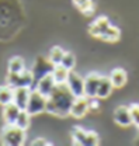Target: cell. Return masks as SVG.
<instances>
[{"mask_svg":"<svg viewBox=\"0 0 139 146\" xmlns=\"http://www.w3.org/2000/svg\"><path fill=\"white\" fill-rule=\"evenodd\" d=\"M74 96L72 94L66 83L56 84L52 93L47 97V110L49 114L56 117H68L70 115V107L74 101Z\"/></svg>","mask_w":139,"mask_h":146,"instance_id":"6da1fadb","label":"cell"},{"mask_svg":"<svg viewBox=\"0 0 139 146\" xmlns=\"http://www.w3.org/2000/svg\"><path fill=\"white\" fill-rule=\"evenodd\" d=\"M1 143L7 146H20L25 142V131L16 124H6L1 131Z\"/></svg>","mask_w":139,"mask_h":146,"instance_id":"7a4b0ae2","label":"cell"},{"mask_svg":"<svg viewBox=\"0 0 139 146\" xmlns=\"http://www.w3.org/2000/svg\"><path fill=\"white\" fill-rule=\"evenodd\" d=\"M7 84H10L13 89L16 87H30L31 90L34 89V76L31 70L24 69L20 73H9L7 76Z\"/></svg>","mask_w":139,"mask_h":146,"instance_id":"3957f363","label":"cell"},{"mask_svg":"<svg viewBox=\"0 0 139 146\" xmlns=\"http://www.w3.org/2000/svg\"><path fill=\"white\" fill-rule=\"evenodd\" d=\"M72 139H73V143H76V145L94 146L98 145V142H100L98 135L94 131H86L80 127H74L72 129Z\"/></svg>","mask_w":139,"mask_h":146,"instance_id":"277c9868","label":"cell"},{"mask_svg":"<svg viewBox=\"0 0 139 146\" xmlns=\"http://www.w3.org/2000/svg\"><path fill=\"white\" fill-rule=\"evenodd\" d=\"M45 110H47V97L42 96L35 89H33L30 98H28V103H27V107H25V111L30 115H37L39 112H44Z\"/></svg>","mask_w":139,"mask_h":146,"instance_id":"5b68a950","label":"cell"},{"mask_svg":"<svg viewBox=\"0 0 139 146\" xmlns=\"http://www.w3.org/2000/svg\"><path fill=\"white\" fill-rule=\"evenodd\" d=\"M55 65L51 63V60L48 59V58H38L37 60H35L34 66H33V69H31V72H33V76H34V82L37 83L41 77H44V76H47V74H49V73H52V69ZM35 86V84H34Z\"/></svg>","mask_w":139,"mask_h":146,"instance_id":"8992f818","label":"cell"},{"mask_svg":"<svg viewBox=\"0 0 139 146\" xmlns=\"http://www.w3.org/2000/svg\"><path fill=\"white\" fill-rule=\"evenodd\" d=\"M66 86L69 87V90L72 91V94L74 97H82L84 96V79L77 74L76 72L70 70L68 80H66Z\"/></svg>","mask_w":139,"mask_h":146,"instance_id":"52a82bcc","label":"cell"},{"mask_svg":"<svg viewBox=\"0 0 139 146\" xmlns=\"http://www.w3.org/2000/svg\"><path fill=\"white\" fill-rule=\"evenodd\" d=\"M101 80V74L98 73H90L84 77V96L87 98H93L97 94L98 89V83Z\"/></svg>","mask_w":139,"mask_h":146,"instance_id":"ba28073f","label":"cell"},{"mask_svg":"<svg viewBox=\"0 0 139 146\" xmlns=\"http://www.w3.org/2000/svg\"><path fill=\"white\" fill-rule=\"evenodd\" d=\"M87 112H88V98L86 96L76 97L70 107V115L74 118H83Z\"/></svg>","mask_w":139,"mask_h":146,"instance_id":"9c48e42d","label":"cell"},{"mask_svg":"<svg viewBox=\"0 0 139 146\" xmlns=\"http://www.w3.org/2000/svg\"><path fill=\"white\" fill-rule=\"evenodd\" d=\"M55 86H56V82H55V79H53L52 73H49V74L41 77V79L35 83L34 89L37 91H39L42 96L48 97V96L52 93L53 89H55Z\"/></svg>","mask_w":139,"mask_h":146,"instance_id":"30bf717a","label":"cell"},{"mask_svg":"<svg viewBox=\"0 0 139 146\" xmlns=\"http://www.w3.org/2000/svg\"><path fill=\"white\" fill-rule=\"evenodd\" d=\"M110 25H111V23H110V20L107 17H98L90 24L88 33L93 36H96V38H100V36L103 35V33H104Z\"/></svg>","mask_w":139,"mask_h":146,"instance_id":"8fae6325","label":"cell"},{"mask_svg":"<svg viewBox=\"0 0 139 146\" xmlns=\"http://www.w3.org/2000/svg\"><path fill=\"white\" fill-rule=\"evenodd\" d=\"M114 121L120 125V127H129L132 124V118H131V112L129 107L120 106L114 111Z\"/></svg>","mask_w":139,"mask_h":146,"instance_id":"7c38bea8","label":"cell"},{"mask_svg":"<svg viewBox=\"0 0 139 146\" xmlns=\"http://www.w3.org/2000/svg\"><path fill=\"white\" fill-rule=\"evenodd\" d=\"M30 94H31L30 87H16L14 89V96H13V103L21 110H25L28 98H30Z\"/></svg>","mask_w":139,"mask_h":146,"instance_id":"4fadbf2b","label":"cell"},{"mask_svg":"<svg viewBox=\"0 0 139 146\" xmlns=\"http://www.w3.org/2000/svg\"><path fill=\"white\" fill-rule=\"evenodd\" d=\"M108 77H110V80H111L114 89H121L122 86H125V83H126L128 74H126V72H125L124 69L117 68V69H114L112 72L110 73Z\"/></svg>","mask_w":139,"mask_h":146,"instance_id":"5bb4252c","label":"cell"},{"mask_svg":"<svg viewBox=\"0 0 139 146\" xmlns=\"http://www.w3.org/2000/svg\"><path fill=\"white\" fill-rule=\"evenodd\" d=\"M20 111H21V108L17 107L14 103H10V104L4 106V108H3L4 122H6V124H16V119H17Z\"/></svg>","mask_w":139,"mask_h":146,"instance_id":"9a60e30c","label":"cell"},{"mask_svg":"<svg viewBox=\"0 0 139 146\" xmlns=\"http://www.w3.org/2000/svg\"><path fill=\"white\" fill-rule=\"evenodd\" d=\"M112 89H114V86H112L110 77L101 76V80H100V83H98V89H97L96 97H97V98H107V97L111 94Z\"/></svg>","mask_w":139,"mask_h":146,"instance_id":"2e32d148","label":"cell"},{"mask_svg":"<svg viewBox=\"0 0 139 146\" xmlns=\"http://www.w3.org/2000/svg\"><path fill=\"white\" fill-rule=\"evenodd\" d=\"M69 72L70 70H68L65 66H62V65H55L52 69V76H53V79H55V82H56V84H63V83H66Z\"/></svg>","mask_w":139,"mask_h":146,"instance_id":"e0dca14e","label":"cell"},{"mask_svg":"<svg viewBox=\"0 0 139 146\" xmlns=\"http://www.w3.org/2000/svg\"><path fill=\"white\" fill-rule=\"evenodd\" d=\"M13 96H14V89L10 84L0 86V106H7L13 103Z\"/></svg>","mask_w":139,"mask_h":146,"instance_id":"ac0fdd59","label":"cell"},{"mask_svg":"<svg viewBox=\"0 0 139 146\" xmlns=\"http://www.w3.org/2000/svg\"><path fill=\"white\" fill-rule=\"evenodd\" d=\"M120 35H121L120 30H118L117 27H114V25H110L104 33H103V35L100 36V39L107 41V42H115V41L120 39Z\"/></svg>","mask_w":139,"mask_h":146,"instance_id":"d6986e66","label":"cell"},{"mask_svg":"<svg viewBox=\"0 0 139 146\" xmlns=\"http://www.w3.org/2000/svg\"><path fill=\"white\" fill-rule=\"evenodd\" d=\"M24 69H25V63H24V59L20 56H14L9 62V73H20Z\"/></svg>","mask_w":139,"mask_h":146,"instance_id":"ffe728a7","label":"cell"},{"mask_svg":"<svg viewBox=\"0 0 139 146\" xmlns=\"http://www.w3.org/2000/svg\"><path fill=\"white\" fill-rule=\"evenodd\" d=\"M63 55H65V51L61 46H53V48H51V51L48 54V59L51 60L52 65H61Z\"/></svg>","mask_w":139,"mask_h":146,"instance_id":"44dd1931","label":"cell"},{"mask_svg":"<svg viewBox=\"0 0 139 146\" xmlns=\"http://www.w3.org/2000/svg\"><path fill=\"white\" fill-rule=\"evenodd\" d=\"M74 4L77 6V9L84 13L87 16L93 14V10H94V4H93V0H73Z\"/></svg>","mask_w":139,"mask_h":146,"instance_id":"7402d4cb","label":"cell"},{"mask_svg":"<svg viewBox=\"0 0 139 146\" xmlns=\"http://www.w3.org/2000/svg\"><path fill=\"white\" fill-rule=\"evenodd\" d=\"M30 121H31V115H30L25 110H21L20 114H18L17 119H16V125L25 131L27 128L30 127Z\"/></svg>","mask_w":139,"mask_h":146,"instance_id":"603a6c76","label":"cell"},{"mask_svg":"<svg viewBox=\"0 0 139 146\" xmlns=\"http://www.w3.org/2000/svg\"><path fill=\"white\" fill-rule=\"evenodd\" d=\"M61 65L65 66L68 70H73V68H74V65H76V58H74V55L72 54V52H65Z\"/></svg>","mask_w":139,"mask_h":146,"instance_id":"cb8c5ba5","label":"cell"},{"mask_svg":"<svg viewBox=\"0 0 139 146\" xmlns=\"http://www.w3.org/2000/svg\"><path fill=\"white\" fill-rule=\"evenodd\" d=\"M129 112H131L132 124L139 129V104H131L129 106Z\"/></svg>","mask_w":139,"mask_h":146,"instance_id":"d4e9b609","label":"cell"},{"mask_svg":"<svg viewBox=\"0 0 139 146\" xmlns=\"http://www.w3.org/2000/svg\"><path fill=\"white\" fill-rule=\"evenodd\" d=\"M96 98H97V97L88 98V111H97V110H98L100 104H98V101H97Z\"/></svg>","mask_w":139,"mask_h":146,"instance_id":"484cf974","label":"cell"},{"mask_svg":"<svg viewBox=\"0 0 139 146\" xmlns=\"http://www.w3.org/2000/svg\"><path fill=\"white\" fill-rule=\"evenodd\" d=\"M31 145H34V146H37V145H51L47 139H44V138H37V139H34L33 142H31Z\"/></svg>","mask_w":139,"mask_h":146,"instance_id":"4316f807","label":"cell"}]
</instances>
